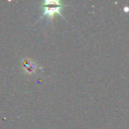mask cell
Listing matches in <instances>:
<instances>
[{
  "label": "cell",
  "instance_id": "cell-1",
  "mask_svg": "<svg viewBox=\"0 0 129 129\" xmlns=\"http://www.w3.org/2000/svg\"><path fill=\"white\" fill-rule=\"evenodd\" d=\"M63 6H65L64 4L60 1H44L41 4V7L43 10L42 17L46 16L49 20H52L57 14L62 16L60 10Z\"/></svg>",
  "mask_w": 129,
  "mask_h": 129
},
{
  "label": "cell",
  "instance_id": "cell-2",
  "mask_svg": "<svg viewBox=\"0 0 129 129\" xmlns=\"http://www.w3.org/2000/svg\"><path fill=\"white\" fill-rule=\"evenodd\" d=\"M21 67L24 73L27 75L34 74L40 67L37 65V63L29 58H24L21 61Z\"/></svg>",
  "mask_w": 129,
  "mask_h": 129
}]
</instances>
